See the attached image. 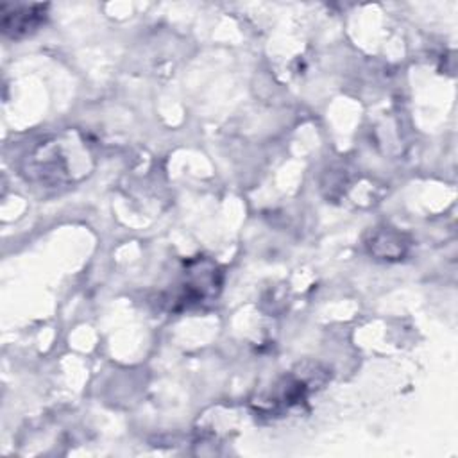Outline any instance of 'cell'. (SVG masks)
Masks as SVG:
<instances>
[{
    "mask_svg": "<svg viewBox=\"0 0 458 458\" xmlns=\"http://www.w3.org/2000/svg\"><path fill=\"white\" fill-rule=\"evenodd\" d=\"M47 11V4H2V32L14 39L29 36L45 23Z\"/></svg>",
    "mask_w": 458,
    "mask_h": 458,
    "instance_id": "1",
    "label": "cell"
},
{
    "mask_svg": "<svg viewBox=\"0 0 458 458\" xmlns=\"http://www.w3.org/2000/svg\"><path fill=\"white\" fill-rule=\"evenodd\" d=\"M177 301L184 306L200 304L211 295H215L218 286V272L211 263L193 261L184 272V279L179 284Z\"/></svg>",
    "mask_w": 458,
    "mask_h": 458,
    "instance_id": "2",
    "label": "cell"
}]
</instances>
